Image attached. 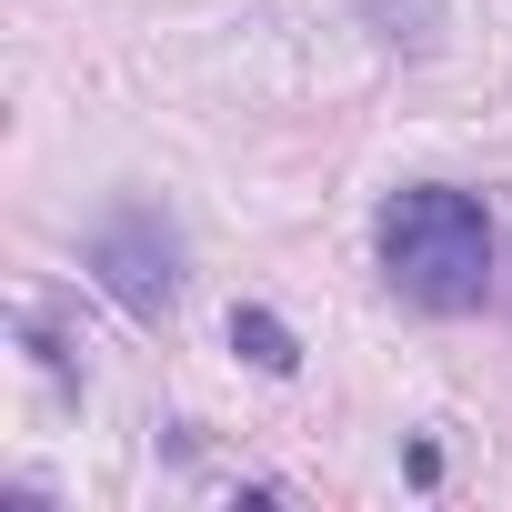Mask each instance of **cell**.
Segmentation results:
<instances>
[{"instance_id": "6da1fadb", "label": "cell", "mask_w": 512, "mask_h": 512, "mask_svg": "<svg viewBox=\"0 0 512 512\" xmlns=\"http://www.w3.org/2000/svg\"><path fill=\"white\" fill-rule=\"evenodd\" d=\"M382 272L412 312H472L492 292V221L452 181H412L382 201Z\"/></svg>"}, {"instance_id": "7a4b0ae2", "label": "cell", "mask_w": 512, "mask_h": 512, "mask_svg": "<svg viewBox=\"0 0 512 512\" xmlns=\"http://www.w3.org/2000/svg\"><path fill=\"white\" fill-rule=\"evenodd\" d=\"M81 262H91V282H101L131 322H161V312L181 302V231H171L151 201H121V211L91 231Z\"/></svg>"}, {"instance_id": "3957f363", "label": "cell", "mask_w": 512, "mask_h": 512, "mask_svg": "<svg viewBox=\"0 0 512 512\" xmlns=\"http://www.w3.org/2000/svg\"><path fill=\"white\" fill-rule=\"evenodd\" d=\"M231 352H241L251 372H272V382H282V372H302V342H292V322H272L262 302H241V312H231Z\"/></svg>"}]
</instances>
